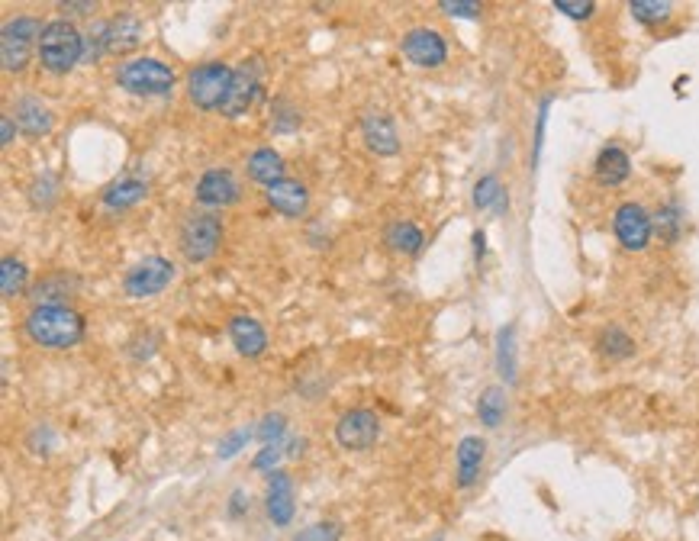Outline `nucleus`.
Listing matches in <instances>:
<instances>
[{
	"label": "nucleus",
	"mask_w": 699,
	"mask_h": 541,
	"mask_svg": "<svg viewBox=\"0 0 699 541\" xmlns=\"http://www.w3.org/2000/svg\"><path fill=\"white\" fill-rule=\"evenodd\" d=\"M23 332L29 335V342L39 348L68 352V348L84 342L87 323L78 310H71V306H33L23 319Z\"/></svg>",
	"instance_id": "obj_1"
},
{
	"label": "nucleus",
	"mask_w": 699,
	"mask_h": 541,
	"mask_svg": "<svg viewBox=\"0 0 699 541\" xmlns=\"http://www.w3.org/2000/svg\"><path fill=\"white\" fill-rule=\"evenodd\" d=\"M113 78L126 94H133V97H168L174 91V84H178L174 68L165 65L162 58H152V55L126 58V62L116 65Z\"/></svg>",
	"instance_id": "obj_2"
},
{
	"label": "nucleus",
	"mask_w": 699,
	"mask_h": 541,
	"mask_svg": "<svg viewBox=\"0 0 699 541\" xmlns=\"http://www.w3.org/2000/svg\"><path fill=\"white\" fill-rule=\"evenodd\" d=\"M36 52L49 75H68V71L84 58V33L68 20H52L42 29Z\"/></svg>",
	"instance_id": "obj_3"
},
{
	"label": "nucleus",
	"mask_w": 699,
	"mask_h": 541,
	"mask_svg": "<svg viewBox=\"0 0 699 541\" xmlns=\"http://www.w3.org/2000/svg\"><path fill=\"white\" fill-rule=\"evenodd\" d=\"M223 242V219L216 213H187L181 223V255L191 265H203L216 255V248Z\"/></svg>",
	"instance_id": "obj_4"
},
{
	"label": "nucleus",
	"mask_w": 699,
	"mask_h": 541,
	"mask_svg": "<svg viewBox=\"0 0 699 541\" xmlns=\"http://www.w3.org/2000/svg\"><path fill=\"white\" fill-rule=\"evenodd\" d=\"M232 71L226 62H203L187 71V100L197 110H223V100L229 94Z\"/></svg>",
	"instance_id": "obj_5"
},
{
	"label": "nucleus",
	"mask_w": 699,
	"mask_h": 541,
	"mask_svg": "<svg viewBox=\"0 0 699 541\" xmlns=\"http://www.w3.org/2000/svg\"><path fill=\"white\" fill-rule=\"evenodd\" d=\"M42 23L39 17H13L0 29V58H4V71H23L29 65V55H33V46L39 49L42 39Z\"/></svg>",
	"instance_id": "obj_6"
},
{
	"label": "nucleus",
	"mask_w": 699,
	"mask_h": 541,
	"mask_svg": "<svg viewBox=\"0 0 699 541\" xmlns=\"http://www.w3.org/2000/svg\"><path fill=\"white\" fill-rule=\"evenodd\" d=\"M613 236L625 248V252H648V245L654 239V219L651 213L635 200H625L613 213Z\"/></svg>",
	"instance_id": "obj_7"
},
{
	"label": "nucleus",
	"mask_w": 699,
	"mask_h": 541,
	"mask_svg": "<svg viewBox=\"0 0 699 541\" xmlns=\"http://www.w3.org/2000/svg\"><path fill=\"white\" fill-rule=\"evenodd\" d=\"M171 281H174L171 261L162 258V255H149V258H142L139 265H133L126 271L123 290H126V297H133V300H149V297L162 294Z\"/></svg>",
	"instance_id": "obj_8"
},
{
	"label": "nucleus",
	"mask_w": 699,
	"mask_h": 541,
	"mask_svg": "<svg viewBox=\"0 0 699 541\" xmlns=\"http://www.w3.org/2000/svg\"><path fill=\"white\" fill-rule=\"evenodd\" d=\"M261 94V58H245V62L232 71V84H229V94L223 100V116L226 120H239V116H245L255 100Z\"/></svg>",
	"instance_id": "obj_9"
},
{
	"label": "nucleus",
	"mask_w": 699,
	"mask_h": 541,
	"mask_svg": "<svg viewBox=\"0 0 699 541\" xmlns=\"http://www.w3.org/2000/svg\"><path fill=\"white\" fill-rule=\"evenodd\" d=\"M400 52L410 65L416 68H442L448 62V42L439 29L429 26H416L400 39Z\"/></svg>",
	"instance_id": "obj_10"
},
{
	"label": "nucleus",
	"mask_w": 699,
	"mask_h": 541,
	"mask_svg": "<svg viewBox=\"0 0 699 541\" xmlns=\"http://www.w3.org/2000/svg\"><path fill=\"white\" fill-rule=\"evenodd\" d=\"M381 438V419L371 409H348L336 422V442L345 451H368Z\"/></svg>",
	"instance_id": "obj_11"
},
{
	"label": "nucleus",
	"mask_w": 699,
	"mask_h": 541,
	"mask_svg": "<svg viewBox=\"0 0 699 541\" xmlns=\"http://www.w3.org/2000/svg\"><path fill=\"white\" fill-rule=\"evenodd\" d=\"M239 197H242V187L229 168L203 171L200 181H197V190H194V200L200 203V207H210V210L232 207V203H239Z\"/></svg>",
	"instance_id": "obj_12"
},
{
	"label": "nucleus",
	"mask_w": 699,
	"mask_h": 541,
	"mask_svg": "<svg viewBox=\"0 0 699 541\" xmlns=\"http://www.w3.org/2000/svg\"><path fill=\"white\" fill-rule=\"evenodd\" d=\"M265 513L274 522V529H287L294 522V477L287 471H274L268 474V487H265Z\"/></svg>",
	"instance_id": "obj_13"
},
{
	"label": "nucleus",
	"mask_w": 699,
	"mask_h": 541,
	"mask_svg": "<svg viewBox=\"0 0 699 541\" xmlns=\"http://www.w3.org/2000/svg\"><path fill=\"white\" fill-rule=\"evenodd\" d=\"M487 461V442L480 435H464L455 448V487L471 490L477 487L480 474H484Z\"/></svg>",
	"instance_id": "obj_14"
},
{
	"label": "nucleus",
	"mask_w": 699,
	"mask_h": 541,
	"mask_svg": "<svg viewBox=\"0 0 699 541\" xmlns=\"http://www.w3.org/2000/svg\"><path fill=\"white\" fill-rule=\"evenodd\" d=\"M593 178H596V184L606 187V190L622 187L625 181L632 178V158H629V152H625L622 145H616V142L603 145V149L596 152V158H593Z\"/></svg>",
	"instance_id": "obj_15"
},
{
	"label": "nucleus",
	"mask_w": 699,
	"mask_h": 541,
	"mask_svg": "<svg viewBox=\"0 0 699 541\" xmlns=\"http://www.w3.org/2000/svg\"><path fill=\"white\" fill-rule=\"evenodd\" d=\"M361 139L374 155H381V158H393L400 152L397 123H393L387 113H374V110L364 113L361 116Z\"/></svg>",
	"instance_id": "obj_16"
},
{
	"label": "nucleus",
	"mask_w": 699,
	"mask_h": 541,
	"mask_svg": "<svg viewBox=\"0 0 699 541\" xmlns=\"http://www.w3.org/2000/svg\"><path fill=\"white\" fill-rule=\"evenodd\" d=\"M226 332H229V339H232V345H236V352L242 355V358H258V355H265V348H268V332H265V326L258 323L255 316H232L229 319V326H226Z\"/></svg>",
	"instance_id": "obj_17"
},
{
	"label": "nucleus",
	"mask_w": 699,
	"mask_h": 541,
	"mask_svg": "<svg viewBox=\"0 0 699 541\" xmlns=\"http://www.w3.org/2000/svg\"><path fill=\"white\" fill-rule=\"evenodd\" d=\"M265 200L274 207V213H281L287 219H300L303 213H307V207H310V190L303 187L300 181L284 178V181L271 184L265 190Z\"/></svg>",
	"instance_id": "obj_18"
},
{
	"label": "nucleus",
	"mask_w": 699,
	"mask_h": 541,
	"mask_svg": "<svg viewBox=\"0 0 699 541\" xmlns=\"http://www.w3.org/2000/svg\"><path fill=\"white\" fill-rule=\"evenodd\" d=\"M145 197H149V181H142L139 174H123V178H116L113 184L100 190V203L113 213L136 207Z\"/></svg>",
	"instance_id": "obj_19"
},
{
	"label": "nucleus",
	"mask_w": 699,
	"mask_h": 541,
	"mask_svg": "<svg viewBox=\"0 0 699 541\" xmlns=\"http://www.w3.org/2000/svg\"><path fill=\"white\" fill-rule=\"evenodd\" d=\"M139 42H142V20L133 10H123V13H116L113 20H107V49L113 55L133 52Z\"/></svg>",
	"instance_id": "obj_20"
},
{
	"label": "nucleus",
	"mask_w": 699,
	"mask_h": 541,
	"mask_svg": "<svg viewBox=\"0 0 699 541\" xmlns=\"http://www.w3.org/2000/svg\"><path fill=\"white\" fill-rule=\"evenodd\" d=\"M13 120H17V126L23 129L29 139L46 136V133H52V126H55L52 110L42 104L39 97H20L17 100V110H13Z\"/></svg>",
	"instance_id": "obj_21"
},
{
	"label": "nucleus",
	"mask_w": 699,
	"mask_h": 541,
	"mask_svg": "<svg viewBox=\"0 0 699 541\" xmlns=\"http://www.w3.org/2000/svg\"><path fill=\"white\" fill-rule=\"evenodd\" d=\"M384 245L390 248L393 255L413 258V255L422 252V245H426V236H422V229H419L416 223H410V219H397V223L387 226Z\"/></svg>",
	"instance_id": "obj_22"
},
{
	"label": "nucleus",
	"mask_w": 699,
	"mask_h": 541,
	"mask_svg": "<svg viewBox=\"0 0 699 541\" xmlns=\"http://www.w3.org/2000/svg\"><path fill=\"white\" fill-rule=\"evenodd\" d=\"M245 168H249V178L255 184H265V190L271 184L284 181V158H281V152H274L271 145H261V149H255L249 155V162H245Z\"/></svg>",
	"instance_id": "obj_23"
},
{
	"label": "nucleus",
	"mask_w": 699,
	"mask_h": 541,
	"mask_svg": "<svg viewBox=\"0 0 699 541\" xmlns=\"http://www.w3.org/2000/svg\"><path fill=\"white\" fill-rule=\"evenodd\" d=\"M596 355L606 361H629L635 355V339L629 329H622L619 323H609L596 335Z\"/></svg>",
	"instance_id": "obj_24"
},
{
	"label": "nucleus",
	"mask_w": 699,
	"mask_h": 541,
	"mask_svg": "<svg viewBox=\"0 0 699 541\" xmlns=\"http://www.w3.org/2000/svg\"><path fill=\"white\" fill-rule=\"evenodd\" d=\"M474 207L480 213H506L509 210V197H506V187L500 184L497 174H484L477 184H474Z\"/></svg>",
	"instance_id": "obj_25"
},
{
	"label": "nucleus",
	"mask_w": 699,
	"mask_h": 541,
	"mask_svg": "<svg viewBox=\"0 0 699 541\" xmlns=\"http://www.w3.org/2000/svg\"><path fill=\"white\" fill-rule=\"evenodd\" d=\"M651 219H654V236H658L664 245H677L683 229H687V219H683V210H680L677 200L664 203L658 213H651Z\"/></svg>",
	"instance_id": "obj_26"
},
{
	"label": "nucleus",
	"mask_w": 699,
	"mask_h": 541,
	"mask_svg": "<svg viewBox=\"0 0 699 541\" xmlns=\"http://www.w3.org/2000/svg\"><path fill=\"white\" fill-rule=\"evenodd\" d=\"M497 368L506 384H516L519 364H516V326L513 323H506L497 332Z\"/></svg>",
	"instance_id": "obj_27"
},
{
	"label": "nucleus",
	"mask_w": 699,
	"mask_h": 541,
	"mask_svg": "<svg viewBox=\"0 0 699 541\" xmlns=\"http://www.w3.org/2000/svg\"><path fill=\"white\" fill-rule=\"evenodd\" d=\"M29 284V268L26 261L7 255L0 261V290H4V300H17Z\"/></svg>",
	"instance_id": "obj_28"
},
{
	"label": "nucleus",
	"mask_w": 699,
	"mask_h": 541,
	"mask_svg": "<svg viewBox=\"0 0 699 541\" xmlns=\"http://www.w3.org/2000/svg\"><path fill=\"white\" fill-rule=\"evenodd\" d=\"M506 416V390L503 387H487L477 400V419L480 426L487 429H500V422Z\"/></svg>",
	"instance_id": "obj_29"
},
{
	"label": "nucleus",
	"mask_w": 699,
	"mask_h": 541,
	"mask_svg": "<svg viewBox=\"0 0 699 541\" xmlns=\"http://www.w3.org/2000/svg\"><path fill=\"white\" fill-rule=\"evenodd\" d=\"M629 13L642 26H661L674 17V4L671 0H632Z\"/></svg>",
	"instance_id": "obj_30"
},
{
	"label": "nucleus",
	"mask_w": 699,
	"mask_h": 541,
	"mask_svg": "<svg viewBox=\"0 0 699 541\" xmlns=\"http://www.w3.org/2000/svg\"><path fill=\"white\" fill-rule=\"evenodd\" d=\"M255 438L261 445H278L284 448V438H287V416L284 413H268L265 419L258 422Z\"/></svg>",
	"instance_id": "obj_31"
},
{
	"label": "nucleus",
	"mask_w": 699,
	"mask_h": 541,
	"mask_svg": "<svg viewBox=\"0 0 699 541\" xmlns=\"http://www.w3.org/2000/svg\"><path fill=\"white\" fill-rule=\"evenodd\" d=\"M255 438V429H249V426H239V429H232L223 442H220V448H216V458L220 461H229V458H236L239 451H245V445H249Z\"/></svg>",
	"instance_id": "obj_32"
},
{
	"label": "nucleus",
	"mask_w": 699,
	"mask_h": 541,
	"mask_svg": "<svg viewBox=\"0 0 699 541\" xmlns=\"http://www.w3.org/2000/svg\"><path fill=\"white\" fill-rule=\"evenodd\" d=\"M290 541H342V525L332 522V519L313 522V525H307V529H300Z\"/></svg>",
	"instance_id": "obj_33"
},
{
	"label": "nucleus",
	"mask_w": 699,
	"mask_h": 541,
	"mask_svg": "<svg viewBox=\"0 0 699 541\" xmlns=\"http://www.w3.org/2000/svg\"><path fill=\"white\" fill-rule=\"evenodd\" d=\"M110 49H107V20H100L91 26V33L84 36V58L87 62H100Z\"/></svg>",
	"instance_id": "obj_34"
},
{
	"label": "nucleus",
	"mask_w": 699,
	"mask_h": 541,
	"mask_svg": "<svg viewBox=\"0 0 699 541\" xmlns=\"http://www.w3.org/2000/svg\"><path fill=\"white\" fill-rule=\"evenodd\" d=\"M555 10L564 13V17L574 20V23H587V20H593L596 4L593 0H555Z\"/></svg>",
	"instance_id": "obj_35"
},
{
	"label": "nucleus",
	"mask_w": 699,
	"mask_h": 541,
	"mask_svg": "<svg viewBox=\"0 0 699 541\" xmlns=\"http://www.w3.org/2000/svg\"><path fill=\"white\" fill-rule=\"evenodd\" d=\"M555 104V97H545L538 104V116H535V142H532V165L538 168V158H542V145H545V126H548V110Z\"/></svg>",
	"instance_id": "obj_36"
},
{
	"label": "nucleus",
	"mask_w": 699,
	"mask_h": 541,
	"mask_svg": "<svg viewBox=\"0 0 699 541\" xmlns=\"http://www.w3.org/2000/svg\"><path fill=\"white\" fill-rule=\"evenodd\" d=\"M439 10L458 20H477L484 13V4H474V0H439Z\"/></svg>",
	"instance_id": "obj_37"
},
{
	"label": "nucleus",
	"mask_w": 699,
	"mask_h": 541,
	"mask_svg": "<svg viewBox=\"0 0 699 541\" xmlns=\"http://www.w3.org/2000/svg\"><path fill=\"white\" fill-rule=\"evenodd\" d=\"M287 455L284 448H278V445H261V451L255 455V461H252V467L258 474H274V471H281V458Z\"/></svg>",
	"instance_id": "obj_38"
},
{
	"label": "nucleus",
	"mask_w": 699,
	"mask_h": 541,
	"mask_svg": "<svg viewBox=\"0 0 699 541\" xmlns=\"http://www.w3.org/2000/svg\"><path fill=\"white\" fill-rule=\"evenodd\" d=\"M271 126H274V133H294V129L300 126V113L281 100V104L274 107V120H271Z\"/></svg>",
	"instance_id": "obj_39"
},
{
	"label": "nucleus",
	"mask_w": 699,
	"mask_h": 541,
	"mask_svg": "<svg viewBox=\"0 0 699 541\" xmlns=\"http://www.w3.org/2000/svg\"><path fill=\"white\" fill-rule=\"evenodd\" d=\"M249 506H252L249 493H245L242 487L232 490V493H229V503H226V516H229V519H242L245 513H249Z\"/></svg>",
	"instance_id": "obj_40"
},
{
	"label": "nucleus",
	"mask_w": 699,
	"mask_h": 541,
	"mask_svg": "<svg viewBox=\"0 0 699 541\" xmlns=\"http://www.w3.org/2000/svg\"><path fill=\"white\" fill-rule=\"evenodd\" d=\"M52 200H55V181L46 174V178H39L33 184V203L36 207H52Z\"/></svg>",
	"instance_id": "obj_41"
},
{
	"label": "nucleus",
	"mask_w": 699,
	"mask_h": 541,
	"mask_svg": "<svg viewBox=\"0 0 699 541\" xmlns=\"http://www.w3.org/2000/svg\"><path fill=\"white\" fill-rule=\"evenodd\" d=\"M13 133H17V120L13 116H0V145H10Z\"/></svg>",
	"instance_id": "obj_42"
},
{
	"label": "nucleus",
	"mask_w": 699,
	"mask_h": 541,
	"mask_svg": "<svg viewBox=\"0 0 699 541\" xmlns=\"http://www.w3.org/2000/svg\"><path fill=\"white\" fill-rule=\"evenodd\" d=\"M471 242H474V261L480 265V261H484V255H487V232L477 229L474 236H471Z\"/></svg>",
	"instance_id": "obj_43"
},
{
	"label": "nucleus",
	"mask_w": 699,
	"mask_h": 541,
	"mask_svg": "<svg viewBox=\"0 0 699 541\" xmlns=\"http://www.w3.org/2000/svg\"><path fill=\"white\" fill-rule=\"evenodd\" d=\"M62 13H75V17H84V13H94L97 4H58Z\"/></svg>",
	"instance_id": "obj_44"
},
{
	"label": "nucleus",
	"mask_w": 699,
	"mask_h": 541,
	"mask_svg": "<svg viewBox=\"0 0 699 541\" xmlns=\"http://www.w3.org/2000/svg\"><path fill=\"white\" fill-rule=\"evenodd\" d=\"M435 541H442V535H439V538H435Z\"/></svg>",
	"instance_id": "obj_45"
}]
</instances>
